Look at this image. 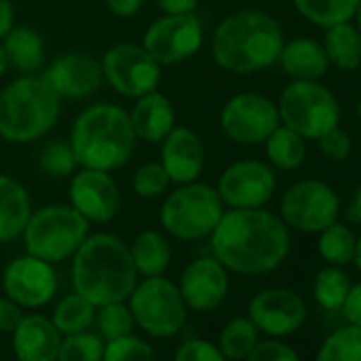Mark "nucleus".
Listing matches in <instances>:
<instances>
[{
  "instance_id": "6e6552de",
  "label": "nucleus",
  "mask_w": 361,
  "mask_h": 361,
  "mask_svg": "<svg viewBox=\"0 0 361 361\" xmlns=\"http://www.w3.org/2000/svg\"><path fill=\"white\" fill-rule=\"evenodd\" d=\"M276 109L281 123L306 140H317L340 121L338 98L319 81H291L281 92Z\"/></svg>"
},
{
  "instance_id": "79ce46f5",
  "label": "nucleus",
  "mask_w": 361,
  "mask_h": 361,
  "mask_svg": "<svg viewBox=\"0 0 361 361\" xmlns=\"http://www.w3.org/2000/svg\"><path fill=\"white\" fill-rule=\"evenodd\" d=\"M245 361H302V359L291 346L279 340H266V342H257Z\"/></svg>"
},
{
  "instance_id": "2eb2a0df",
  "label": "nucleus",
  "mask_w": 361,
  "mask_h": 361,
  "mask_svg": "<svg viewBox=\"0 0 361 361\" xmlns=\"http://www.w3.org/2000/svg\"><path fill=\"white\" fill-rule=\"evenodd\" d=\"M71 207L90 224H109L121 209V190L111 172L81 168L71 176Z\"/></svg>"
},
{
  "instance_id": "9d476101",
  "label": "nucleus",
  "mask_w": 361,
  "mask_h": 361,
  "mask_svg": "<svg viewBox=\"0 0 361 361\" xmlns=\"http://www.w3.org/2000/svg\"><path fill=\"white\" fill-rule=\"evenodd\" d=\"M340 196L331 185L319 178L293 183L281 198V219L287 228L314 234L338 221Z\"/></svg>"
},
{
  "instance_id": "864d4df0",
  "label": "nucleus",
  "mask_w": 361,
  "mask_h": 361,
  "mask_svg": "<svg viewBox=\"0 0 361 361\" xmlns=\"http://www.w3.org/2000/svg\"><path fill=\"white\" fill-rule=\"evenodd\" d=\"M357 117H359V121H361V100H359V104H357Z\"/></svg>"
},
{
  "instance_id": "473e14b6",
  "label": "nucleus",
  "mask_w": 361,
  "mask_h": 361,
  "mask_svg": "<svg viewBox=\"0 0 361 361\" xmlns=\"http://www.w3.org/2000/svg\"><path fill=\"white\" fill-rule=\"evenodd\" d=\"M350 276L340 266H327L317 272L314 276V300L325 310H338L342 308L348 291H350Z\"/></svg>"
},
{
  "instance_id": "5701e85b",
  "label": "nucleus",
  "mask_w": 361,
  "mask_h": 361,
  "mask_svg": "<svg viewBox=\"0 0 361 361\" xmlns=\"http://www.w3.org/2000/svg\"><path fill=\"white\" fill-rule=\"evenodd\" d=\"M279 64L285 71V75L291 77L293 81H319L321 77H325L329 68L323 43L310 37L285 41L279 56Z\"/></svg>"
},
{
  "instance_id": "f8f14e48",
  "label": "nucleus",
  "mask_w": 361,
  "mask_h": 361,
  "mask_svg": "<svg viewBox=\"0 0 361 361\" xmlns=\"http://www.w3.org/2000/svg\"><path fill=\"white\" fill-rule=\"evenodd\" d=\"M104 81L126 98H140L157 90L161 66L136 43H117L109 47L100 60Z\"/></svg>"
},
{
  "instance_id": "f03ea898",
  "label": "nucleus",
  "mask_w": 361,
  "mask_h": 361,
  "mask_svg": "<svg viewBox=\"0 0 361 361\" xmlns=\"http://www.w3.org/2000/svg\"><path fill=\"white\" fill-rule=\"evenodd\" d=\"M283 45V28L272 16L245 9L219 22L211 51L219 68L232 75H255L279 62Z\"/></svg>"
},
{
  "instance_id": "a211bd4d",
  "label": "nucleus",
  "mask_w": 361,
  "mask_h": 361,
  "mask_svg": "<svg viewBox=\"0 0 361 361\" xmlns=\"http://www.w3.org/2000/svg\"><path fill=\"white\" fill-rule=\"evenodd\" d=\"M43 77L51 83L62 100H85L102 87L104 75L100 62L83 51L58 56Z\"/></svg>"
},
{
  "instance_id": "a18cd8bd",
  "label": "nucleus",
  "mask_w": 361,
  "mask_h": 361,
  "mask_svg": "<svg viewBox=\"0 0 361 361\" xmlns=\"http://www.w3.org/2000/svg\"><path fill=\"white\" fill-rule=\"evenodd\" d=\"M153 3L164 16L196 13V9H198V0H153Z\"/></svg>"
},
{
  "instance_id": "1a4fd4ad",
  "label": "nucleus",
  "mask_w": 361,
  "mask_h": 361,
  "mask_svg": "<svg viewBox=\"0 0 361 361\" xmlns=\"http://www.w3.org/2000/svg\"><path fill=\"white\" fill-rule=\"evenodd\" d=\"M128 300L136 325L153 338H170L185 323L188 306L178 285L164 276H149L136 283Z\"/></svg>"
},
{
  "instance_id": "cd10ccee",
  "label": "nucleus",
  "mask_w": 361,
  "mask_h": 361,
  "mask_svg": "<svg viewBox=\"0 0 361 361\" xmlns=\"http://www.w3.org/2000/svg\"><path fill=\"white\" fill-rule=\"evenodd\" d=\"M266 155L276 170H295L306 159V138L287 126H279L266 140Z\"/></svg>"
},
{
  "instance_id": "0eeeda50",
  "label": "nucleus",
  "mask_w": 361,
  "mask_h": 361,
  "mask_svg": "<svg viewBox=\"0 0 361 361\" xmlns=\"http://www.w3.org/2000/svg\"><path fill=\"white\" fill-rule=\"evenodd\" d=\"M224 215V202L217 188L209 183H185L172 190L161 209V228L178 240H200L213 234Z\"/></svg>"
},
{
  "instance_id": "4be33fe9",
  "label": "nucleus",
  "mask_w": 361,
  "mask_h": 361,
  "mask_svg": "<svg viewBox=\"0 0 361 361\" xmlns=\"http://www.w3.org/2000/svg\"><path fill=\"white\" fill-rule=\"evenodd\" d=\"M128 115L136 138L142 142H161L176 126V113L170 98L157 90L136 98Z\"/></svg>"
},
{
  "instance_id": "72a5a7b5",
  "label": "nucleus",
  "mask_w": 361,
  "mask_h": 361,
  "mask_svg": "<svg viewBox=\"0 0 361 361\" xmlns=\"http://www.w3.org/2000/svg\"><path fill=\"white\" fill-rule=\"evenodd\" d=\"M317 361H361V327L348 323L329 334L319 348Z\"/></svg>"
},
{
  "instance_id": "c85d7f7f",
  "label": "nucleus",
  "mask_w": 361,
  "mask_h": 361,
  "mask_svg": "<svg viewBox=\"0 0 361 361\" xmlns=\"http://www.w3.org/2000/svg\"><path fill=\"white\" fill-rule=\"evenodd\" d=\"M361 0H293L295 11L319 28L350 22Z\"/></svg>"
},
{
  "instance_id": "ea45409f",
  "label": "nucleus",
  "mask_w": 361,
  "mask_h": 361,
  "mask_svg": "<svg viewBox=\"0 0 361 361\" xmlns=\"http://www.w3.org/2000/svg\"><path fill=\"white\" fill-rule=\"evenodd\" d=\"M317 142H319V149H321L323 157L329 159V161H344L350 155V149H353L350 136L340 126H334L327 132H323L317 138Z\"/></svg>"
},
{
  "instance_id": "49530a36",
  "label": "nucleus",
  "mask_w": 361,
  "mask_h": 361,
  "mask_svg": "<svg viewBox=\"0 0 361 361\" xmlns=\"http://www.w3.org/2000/svg\"><path fill=\"white\" fill-rule=\"evenodd\" d=\"M109 11L117 18H134L142 5H145V0H104Z\"/></svg>"
},
{
  "instance_id": "de8ad7c7",
  "label": "nucleus",
  "mask_w": 361,
  "mask_h": 361,
  "mask_svg": "<svg viewBox=\"0 0 361 361\" xmlns=\"http://www.w3.org/2000/svg\"><path fill=\"white\" fill-rule=\"evenodd\" d=\"M16 26V7L11 0H0V41Z\"/></svg>"
},
{
  "instance_id": "a19ab883",
  "label": "nucleus",
  "mask_w": 361,
  "mask_h": 361,
  "mask_svg": "<svg viewBox=\"0 0 361 361\" xmlns=\"http://www.w3.org/2000/svg\"><path fill=\"white\" fill-rule=\"evenodd\" d=\"M174 361H228V357L213 342L188 340L176 348Z\"/></svg>"
},
{
  "instance_id": "f257e3e1",
  "label": "nucleus",
  "mask_w": 361,
  "mask_h": 361,
  "mask_svg": "<svg viewBox=\"0 0 361 361\" xmlns=\"http://www.w3.org/2000/svg\"><path fill=\"white\" fill-rule=\"evenodd\" d=\"M289 228L281 217L264 209L224 211L211 234L213 257L226 270L259 276L276 270L289 255Z\"/></svg>"
},
{
  "instance_id": "f704fd0d",
  "label": "nucleus",
  "mask_w": 361,
  "mask_h": 361,
  "mask_svg": "<svg viewBox=\"0 0 361 361\" xmlns=\"http://www.w3.org/2000/svg\"><path fill=\"white\" fill-rule=\"evenodd\" d=\"M98 314L94 317L98 321V329L102 334V338L109 340H117L123 336H130L136 321L132 317L130 306H126L123 302H111L104 306H98Z\"/></svg>"
},
{
  "instance_id": "f3484780",
  "label": "nucleus",
  "mask_w": 361,
  "mask_h": 361,
  "mask_svg": "<svg viewBox=\"0 0 361 361\" xmlns=\"http://www.w3.org/2000/svg\"><path fill=\"white\" fill-rule=\"evenodd\" d=\"M249 319L255 327L268 336L281 338L298 331L306 321L304 300L283 287H272L259 291L249 304Z\"/></svg>"
},
{
  "instance_id": "c756f323",
  "label": "nucleus",
  "mask_w": 361,
  "mask_h": 361,
  "mask_svg": "<svg viewBox=\"0 0 361 361\" xmlns=\"http://www.w3.org/2000/svg\"><path fill=\"white\" fill-rule=\"evenodd\" d=\"M259 342V329L249 317H236L219 334V348L232 361H243Z\"/></svg>"
},
{
  "instance_id": "dca6fc26",
  "label": "nucleus",
  "mask_w": 361,
  "mask_h": 361,
  "mask_svg": "<svg viewBox=\"0 0 361 361\" xmlns=\"http://www.w3.org/2000/svg\"><path fill=\"white\" fill-rule=\"evenodd\" d=\"M3 289L22 308L45 306L58 291V274L54 264L35 255L13 259L3 272Z\"/></svg>"
},
{
  "instance_id": "aec40b11",
  "label": "nucleus",
  "mask_w": 361,
  "mask_h": 361,
  "mask_svg": "<svg viewBox=\"0 0 361 361\" xmlns=\"http://www.w3.org/2000/svg\"><path fill=\"white\" fill-rule=\"evenodd\" d=\"M159 164L176 185L194 183L204 172L207 149L202 138L185 126H174L170 134L161 140Z\"/></svg>"
},
{
  "instance_id": "c9c22d12",
  "label": "nucleus",
  "mask_w": 361,
  "mask_h": 361,
  "mask_svg": "<svg viewBox=\"0 0 361 361\" xmlns=\"http://www.w3.org/2000/svg\"><path fill=\"white\" fill-rule=\"evenodd\" d=\"M104 355V342L96 334L77 331L68 334L58 353V361H102Z\"/></svg>"
},
{
  "instance_id": "2f4dec72",
  "label": "nucleus",
  "mask_w": 361,
  "mask_h": 361,
  "mask_svg": "<svg viewBox=\"0 0 361 361\" xmlns=\"http://www.w3.org/2000/svg\"><path fill=\"white\" fill-rule=\"evenodd\" d=\"M94 317H96V306L75 291L73 295H66L64 300L58 302L51 321L60 334L68 336V334L85 331L92 325Z\"/></svg>"
},
{
  "instance_id": "412c9836",
  "label": "nucleus",
  "mask_w": 361,
  "mask_h": 361,
  "mask_svg": "<svg viewBox=\"0 0 361 361\" xmlns=\"http://www.w3.org/2000/svg\"><path fill=\"white\" fill-rule=\"evenodd\" d=\"M11 336L20 361H58L62 334L51 319L43 314H24Z\"/></svg>"
},
{
  "instance_id": "393cba45",
  "label": "nucleus",
  "mask_w": 361,
  "mask_h": 361,
  "mask_svg": "<svg viewBox=\"0 0 361 361\" xmlns=\"http://www.w3.org/2000/svg\"><path fill=\"white\" fill-rule=\"evenodd\" d=\"M3 47L9 58V66L24 75H32L45 64V43L41 35L28 26H13V30L3 39Z\"/></svg>"
},
{
  "instance_id": "39448f33",
  "label": "nucleus",
  "mask_w": 361,
  "mask_h": 361,
  "mask_svg": "<svg viewBox=\"0 0 361 361\" xmlns=\"http://www.w3.org/2000/svg\"><path fill=\"white\" fill-rule=\"evenodd\" d=\"M62 98L43 75H24L0 92V138L28 145L47 136L60 119Z\"/></svg>"
},
{
  "instance_id": "ddd939ff",
  "label": "nucleus",
  "mask_w": 361,
  "mask_h": 361,
  "mask_svg": "<svg viewBox=\"0 0 361 361\" xmlns=\"http://www.w3.org/2000/svg\"><path fill=\"white\" fill-rule=\"evenodd\" d=\"M219 126L232 142L262 145L281 126V117L276 102L268 96L240 92L224 104Z\"/></svg>"
},
{
  "instance_id": "b1692460",
  "label": "nucleus",
  "mask_w": 361,
  "mask_h": 361,
  "mask_svg": "<svg viewBox=\"0 0 361 361\" xmlns=\"http://www.w3.org/2000/svg\"><path fill=\"white\" fill-rule=\"evenodd\" d=\"M32 215V200L24 183L0 174V243L20 238Z\"/></svg>"
},
{
  "instance_id": "4468645a",
  "label": "nucleus",
  "mask_w": 361,
  "mask_h": 361,
  "mask_svg": "<svg viewBox=\"0 0 361 361\" xmlns=\"http://www.w3.org/2000/svg\"><path fill=\"white\" fill-rule=\"evenodd\" d=\"M274 190V170L259 159H238L217 180V194L224 207L230 209H264L272 200Z\"/></svg>"
},
{
  "instance_id": "20e7f679",
  "label": "nucleus",
  "mask_w": 361,
  "mask_h": 361,
  "mask_svg": "<svg viewBox=\"0 0 361 361\" xmlns=\"http://www.w3.org/2000/svg\"><path fill=\"white\" fill-rule=\"evenodd\" d=\"M136 142L128 111L113 102H98L81 111L68 140L79 168L104 172L126 166L134 155Z\"/></svg>"
},
{
  "instance_id": "6ab92c4d",
  "label": "nucleus",
  "mask_w": 361,
  "mask_h": 361,
  "mask_svg": "<svg viewBox=\"0 0 361 361\" xmlns=\"http://www.w3.org/2000/svg\"><path fill=\"white\" fill-rule=\"evenodd\" d=\"M230 289V279L226 266L217 257H198L180 274L178 291L185 306L192 310H213L217 308Z\"/></svg>"
},
{
  "instance_id": "423d86ee",
  "label": "nucleus",
  "mask_w": 361,
  "mask_h": 361,
  "mask_svg": "<svg viewBox=\"0 0 361 361\" xmlns=\"http://www.w3.org/2000/svg\"><path fill=\"white\" fill-rule=\"evenodd\" d=\"M22 236L28 255L60 264L73 257L90 236V221L71 204H47L32 211Z\"/></svg>"
},
{
  "instance_id": "603ef678",
  "label": "nucleus",
  "mask_w": 361,
  "mask_h": 361,
  "mask_svg": "<svg viewBox=\"0 0 361 361\" xmlns=\"http://www.w3.org/2000/svg\"><path fill=\"white\" fill-rule=\"evenodd\" d=\"M355 22H357V30L361 32V3H359V7H357V11H355Z\"/></svg>"
},
{
  "instance_id": "bb28decb",
  "label": "nucleus",
  "mask_w": 361,
  "mask_h": 361,
  "mask_svg": "<svg viewBox=\"0 0 361 361\" xmlns=\"http://www.w3.org/2000/svg\"><path fill=\"white\" fill-rule=\"evenodd\" d=\"M323 49L329 64L340 71H357L361 64V32L350 22L325 28Z\"/></svg>"
},
{
  "instance_id": "8fccbe9b",
  "label": "nucleus",
  "mask_w": 361,
  "mask_h": 361,
  "mask_svg": "<svg viewBox=\"0 0 361 361\" xmlns=\"http://www.w3.org/2000/svg\"><path fill=\"white\" fill-rule=\"evenodd\" d=\"M9 68V58H7V51L3 47V41H0V77H3Z\"/></svg>"
},
{
  "instance_id": "a878e982",
  "label": "nucleus",
  "mask_w": 361,
  "mask_h": 361,
  "mask_svg": "<svg viewBox=\"0 0 361 361\" xmlns=\"http://www.w3.org/2000/svg\"><path fill=\"white\" fill-rule=\"evenodd\" d=\"M130 255L138 274L145 279L161 276L172 262V247L161 232L145 230L130 245Z\"/></svg>"
},
{
  "instance_id": "3c124183",
  "label": "nucleus",
  "mask_w": 361,
  "mask_h": 361,
  "mask_svg": "<svg viewBox=\"0 0 361 361\" xmlns=\"http://www.w3.org/2000/svg\"><path fill=\"white\" fill-rule=\"evenodd\" d=\"M353 262H355V266L361 270V236L357 238V245H355V255H353Z\"/></svg>"
},
{
  "instance_id": "7c9ffc66",
  "label": "nucleus",
  "mask_w": 361,
  "mask_h": 361,
  "mask_svg": "<svg viewBox=\"0 0 361 361\" xmlns=\"http://www.w3.org/2000/svg\"><path fill=\"white\" fill-rule=\"evenodd\" d=\"M319 234V253L329 266H344L353 262L357 236L348 226L334 221Z\"/></svg>"
},
{
  "instance_id": "c03bdc74",
  "label": "nucleus",
  "mask_w": 361,
  "mask_h": 361,
  "mask_svg": "<svg viewBox=\"0 0 361 361\" xmlns=\"http://www.w3.org/2000/svg\"><path fill=\"white\" fill-rule=\"evenodd\" d=\"M342 310L348 319L350 325H357L361 327V283L357 285H350V291L342 304Z\"/></svg>"
},
{
  "instance_id": "7ed1b4c3",
  "label": "nucleus",
  "mask_w": 361,
  "mask_h": 361,
  "mask_svg": "<svg viewBox=\"0 0 361 361\" xmlns=\"http://www.w3.org/2000/svg\"><path fill=\"white\" fill-rule=\"evenodd\" d=\"M138 272L134 268L130 247L106 232L92 234L73 255V285L90 304L104 306L123 302L136 287Z\"/></svg>"
},
{
  "instance_id": "4c0bfd02",
  "label": "nucleus",
  "mask_w": 361,
  "mask_h": 361,
  "mask_svg": "<svg viewBox=\"0 0 361 361\" xmlns=\"http://www.w3.org/2000/svg\"><path fill=\"white\" fill-rule=\"evenodd\" d=\"M170 176L159 161H147L136 168L132 176V190L140 198H159L170 188Z\"/></svg>"
},
{
  "instance_id": "9b49d317",
  "label": "nucleus",
  "mask_w": 361,
  "mask_h": 361,
  "mask_svg": "<svg viewBox=\"0 0 361 361\" xmlns=\"http://www.w3.org/2000/svg\"><path fill=\"white\" fill-rule=\"evenodd\" d=\"M204 43V26L196 13L161 16L142 37L145 51L159 66H174L194 58Z\"/></svg>"
},
{
  "instance_id": "37998d69",
  "label": "nucleus",
  "mask_w": 361,
  "mask_h": 361,
  "mask_svg": "<svg viewBox=\"0 0 361 361\" xmlns=\"http://www.w3.org/2000/svg\"><path fill=\"white\" fill-rule=\"evenodd\" d=\"M22 319H24V312L20 304H16L11 298H0V331L11 334L20 325Z\"/></svg>"
},
{
  "instance_id": "09e8293b",
  "label": "nucleus",
  "mask_w": 361,
  "mask_h": 361,
  "mask_svg": "<svg viewBox=\"0 0 361 361\" xmlns=\"http://www.w3.org/2000/svg\"><path fill=\"white\" fill-rule=\"evenodd\" d=\"M346 219L355 226H361V185L353 194V200L346 209Z\"/></svg>"
},
{
  "instance_id": "5fc2aeb1",
  "label": "nucleus",
  "mask_w": 361,
  "mask_h": 361,
  "mask_svg": "<svg viewBox=\"0 0 361 361\" xmlns=\"http://www.w3.org/2000/svg\"><path fill=\"white\" fill-rule=\"evenodd\" d=\"M357 71H359V75H361V64H359V68H357Z\"/></svg>"
},
{
  "instance_id": "e433bc0d",
  "label": "nucleus",
  "mask_w": 361,
  "mask_h": 361,
  "mask_svg": "<svg viewBox=\"0 0 361 361\" xmlns=\"http://www.w3.org/2000/svg\"><path fill=\"white\" fill-rule=\"evenodd\" d=\"M39 166L47 176H54V178L73 176L79 168L71 145L64 140H54V142L45 145V149L41 151V157H39Z\"/></svg>"
},
{
  "instance_id": "58836bf2",
  "label": "nucleus",
  "mask_w": 361,
  "mask_h": 361,
  "mask_svg": "<svg viewBox=\"0 0 361 361\" xmlns=\"http://www.w3.org/2000/svg\"><path fill=\"white\" fill-rule=\"evenodd\" d=\"M102 361H157L151 344L136 336H123L104 344Z\"/></svg>"
}]
</instances>
